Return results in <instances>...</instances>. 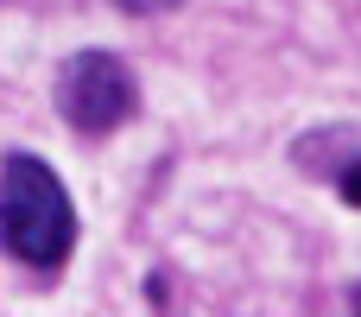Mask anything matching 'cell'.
I'll return each instance as SVG.
<instances>
[{
  "instance_id": "1",
  "label": "cell",
  "mask_w": 361,
  "mask_h": 317,
  "mask_svg": "<svg viewBox=\"0 0 361 317\" xmlns=\"http://www.w3.org/2000/svg\"><path fill=\"white\" fill-rule=\"evenodd\" d=\"M0 248L38 273H57L76 248V203L38 152L0 159Z\"/></svg>"
},
{
  "instance_id": "2",
  "label": "cell",
  "mask_w": 361,
  "mask_h": 317,
  "mask_svg": "<svg viewBox=\"0 0 361 317\" xmlns=\"http://www.w3.org/2000/svg\"><path fill=\"white\" fill-rule=\"evenodd\" d=\"M57 114L76 133H114V127H127L140 114V83H133V70L114 51L82 44L57 70Z\"/></svg>"
},
{
  "instance_id": "3",
  "label": "cell",
  "mask_w": 361,
  "mask_h": 317,
  "mask_svg": "<svg viewBox=\"0 0 361 317\" xmlns=\"http://www.w3.org/2000/svg\"><path fill=\"white\" fill-rule=\"evenodd\" d=\"M336 191H343V203H349V210H361V152L349 159V165H343V178H336Z\"/></svg>"
},
{
  "instance_id": "4",
  "label": "cell",
  "mask_w": 361,
  "mask_h": 317,
  "mask_svg": "<svg viewBox=\"0 0 361 317\" xmlns=\"http://www.w3.org/2000/svg\"><path fill=\"white\" fill-rule=\"evenodd\" d=\"M121 13H133V19H146V13H171V6H184V0H114Z\"/></svg>"
},
{
  "instance_id": "5",
  "label": "cell",
  "mask_w": 361,
  "mask_h": 317,
  "mask_svg": "<svg viewBox=\"0 0 361 317\" xmlns=\"http://www.w3.org/2000/svg\"><path fill=\"white\" fill-rule=\"evenodd\" d=\"M349 305H355V317H361V286H355V292H349Z\"/></svg>"
}]
</instances>
